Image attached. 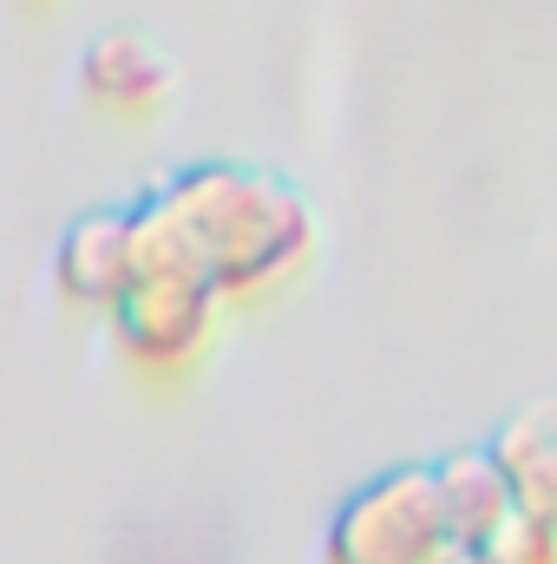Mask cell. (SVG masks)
<instances>
[{"mask_svg":"<svg viewBox=\"0 0 557 564\" xmlns=\"http://www.w3.org/2000/svg\"><path fill=\"white\" fill-rule=\"evenodd\" d=\"M446 545L452 532L433 466H394L368 479L328 525V564H433Z\"/></svg>","mask_w":557,"mask_h":564,"instance_id":"cell-2","label":"cell"},{"mask_svg":"<svg viewBox=\"0 0 557 564\" xmlns=\"http://www.w3.org/2000/svg\"><path fill=\"white\" fill-rule=\"evenodd\" d=\"M210 295H217V289H204L197 276L144 270V276L125 289V302L112 308L125 355L144 361V368H177V361H190V355L204 348V335H210Z\"/></svg>","mask_w":557,"mask_h":564,"instance_id":"cell-3","label":"cell"},{"mask_svg":"<svg viewBox=\"0 0 557 564\" xmlns=\"http://www.w3.org/2000/svg\"><path fill=\"white\" fill-rule=\"evenodd\" d=\"M512 492H518V519L557 532V421L551 414H525L492 440Z\"/></svg>","mask_w":557,"mask_h":564,"instance_id":"cell-7","label":"cell"},{"mask_svg":"<svg viewBox=\"0 0 557 564\" xmlns=\"http://www.w3.org/2000/svg\"><path fill=\"white\" fill-rule=\"evenodd\" d=\"M433 564H485V558H479V552H466V545H446Z\"/></svg>","mask_w":557,"mask_h":564,"instance_id":"cell-9","label":"cell"},{"mask_svg":"<svg viewBox=\"0 0 557 564\" xmlns=\"http://www.w3.org/2000/svg\"><path fill=\"white\" fill-rule=\"evenodd\" d=\"M144 276V230L139 210H92L79 217L66 237H59V257H53V282L73 295V302H99V308H119L125 289Z\"/></svg>","mask_w":557,"mask_h":564,"instance_id":"cell-4","label":"cell"},{"mask_svg":"<svg viewBox=\"0 0 557 564\" xmlns=\"http://www.w3.org/2000/svg\"><path fill=\"white\" fill-rule=\"evenodd\" d=\"M79 86H86L92 106L139 119V112H151V106H164V93H171V66H164V53L144 46L139 33H106V40L86 46V59H79Z\"/></svg>","mask_w":557,"mask_h":564,"instance_id":"cell-6","label":"cell"},{"mask_svg":"<svg viewBox=\"0 0 557 564\" xmlns=\"http://www.w3.org/2000/svg\"><path fill=\"white\" fill-rule=\"evenodd\" d=\"M439 473V506H446V532L466 552H485L512 519H518V492L499 466V453H452L433 466Z\"/></svg>","mask_w":557,"mask_h":564,"instance_id":"cell-5","label":"cell"},{"mask_svg":"<svg viewBox=\"0 0 557 564\" xmlns=\"http://www.w3.org/2000/svg\"><path fill=\"white\" fill-rule=\"evenodd\" d=\"M485 564H557V532H545V525H532V519H512L485 552H479Z\"/></svg>","mask_w":557,"mask_h":564,"instance_id":"cell-8","label":"cell"},{"mask_svg":"<svg viewBox=\"0 0 557 564\" xmlns=\"http://www.w3.org/2000/svg\"><path fill=\"white\" fill-rule=\"evenodd\" d=\"M20 7H26V13H46V7H59V0H20Z\"/></svg>","mask_w":557,"mask_h":564,"instance_id":"cell-10","label":"cell"},{"mask_svg":"<svg viewBox=\"0 0 557 564\" xmlns=\"http://www.w3.org/2000/svg\"><path fill=\"white\" fill-rule=\"evenodd\" d=\"M144 270L197 276L204 289H263L308 250V210L276 177L204 164L139 210Z\"/></svg>","mask_w":557,"mask_h":564,"instance_id":"cell-1","label":"cell"}]
</instances>
